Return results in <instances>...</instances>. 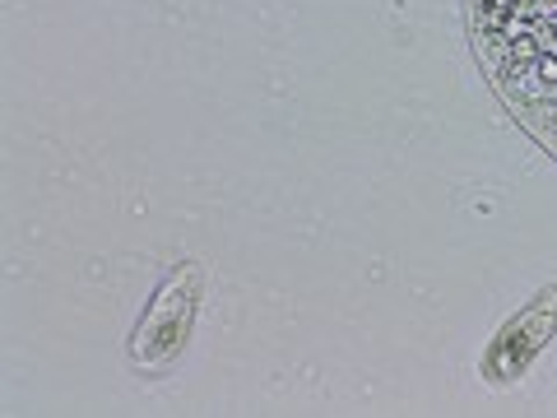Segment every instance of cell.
<instances>
[{
    "label": "cell",
    "instance_id": "cell-1",
    "mask_svg": "<svg viewBox=\"0 0 557 418\" xmlns=\"http://www.w3.org/2000/svg\"><path fill=\"white\" fill-rule=\"evenodd\" d=\"M196 307H200V266H177L168 274V284L159 288V298L145 307L135 335L126 344V358L135 362L145 377L168 372L182 358V348L196 330Z\"/></svg>",
    "mask_w": 557,
    "mask_h": 418
},
{
    "label": "cell",
    "instance_id": "cell-2",
    "mask_svg": "<svg viewBox=\"0 0 557 418\" xmlns=\"http://www.w3.org/2000/svg\"><path fill=\"white\" fill-rule=\"evenodd\" d=\"M553 330H557V288L539 293V303L530 311H520L516 321L502 325V335L493 340V348H487V358H483V377L497 381V386L516 381L530 368V358L548 344Z\"/></svg>",
    "mask_w": 557,
    "mask_h": 418
}]
</instances>
